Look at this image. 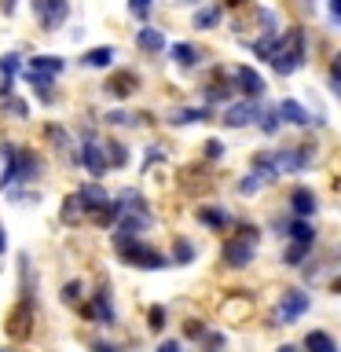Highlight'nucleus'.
Here are the masks:
<instances>
[{
    "label": "nucleus",
    "mask_w": 341,
    "mask_h": 352,
    "mask_svg": "<svg viewBox=\"0 0 341 352\" xmlns=\"http://www.w3.org/2000/svg\"><path fill=\"white\" fill-rule=\"evenodd\" d=\"M92 352H121V349L110 345V341H92Z\"/></svg>",
    "instance_id": "nucleus-45"
},
{
    "label": "nucleus",
    "mask_w": 341,
    "mask_h": 352,
    "mask_svg": "<svg viewBox=\"0 0 341 352\" xmlns=\"http://www.w3.org/2000/svg\"><path fill=\"white\" fill-rule=\"evenodd\" d=\"M0 352H11V349H0Z\"/></svg>",
    "instance_id": "nucleus-52"
},
{
    "label": "nucleus",
    "mask_w": 341,
    "mask_h": 352,
    "mask_svg": "<svg viewBox=\"0 0 341 352\" xmlns=\"http://www.w3.org/2000/svg\"><path fill=\"white\" fill-rule=\"evenodd\" d=\"M279 352H297V349H294V345H283V349H279Z\"/></svg>",
    "instance_id": "nucleus-51"
},
{
    "label": "nucleus",
    "mask_w": 341,
    "mask_h": 352,
    "mask_svg": "<svg viewBox=\"0 0 341 352\" xmlns=\"http://www.w3.org/2000/svg\"><path fill=\"white\" fill-rule=\"evenodd\" d=\"M147 327H151V330H162V327H165V308H162V305H154L151 312H147Z\"/></svg>",
    "instance_id": "nucleus-34"
},
{
    "label": "nucleus",
    "mask_w": 341,
    "mask_h": 352,
    "mask_svg": "<svg viewBox=\"0 0 341 352\" xmlns=\"http://www.w3.org/2000/svg\"><path fill=\"white\" fill-rule=\"evenodd\" d=\"M140 88V77H136V70H118L114 77H107V85H103V92L107 96H114V99H125V96H132Z\"/></svg>",
    "instance_id": "nucleus-9"
},
{
    "label": "nucleus",
    "mask_w": 341,
    "mask_h": 352,
    "mask_svg": "<svg viewBox=\"0 0 341 352\" xmlns=\"http://www.w3.org/2000/svg\"><path fill=\"white\" fill-rule=\"evenodd\" d=\"M308 308H312V297H308L305 290H283V301H279V312H275V323L279 327H290L294 319H301Z\"/></svg>",
    "instance_id": "nucleus-5"
},
{
    "label": "nucleus",
    "mask_w": 341,
    "mask_h": 352,
    "mask_svg": "<svg viewBox=\"0 0 341 352\" xmlns=\"http://www.w3.org/2000/svg\"><path fill=\"white\" fill-rule=\"evenodd\" d=\"M136 44L143 52H162L165 48V33L154 30V26H143V30H136Z\"/></svg>",
    "instance_id": "nucleus-19"
},
{
    "label": "nucleus",
    "mask_w": 341,
    "mask_h": 352,
    "mask_svg": "<svg viewBox=\"0 0 341 352\" xmlns=\"http://www.w3.org/2000/svg\"><path fill=\"white\" fill-rule=\"evenodd\" d=\"M33 11H37V22H41V30H59L66 15H70V4L66 0H33Z\"/></svg>",
    "instance_id": "nucleus-7"
},
{
    "label": "nucleus",
    "mask_w": 341,
    "mask_h": 352,
    "mask_svg": "<svg viewBox=\"0 0 341 352\" xmlns=\"http://www.w3.org/2000/svg\"><path fill=\"white\" fill-rule=\"evenodd\" d=\"M30 330H33V308H30V305H19L15 312H11L8 334H11V338H30Z\"/></svg>",
    "instance_id": "nucleus-16"
},
{
    "label": "nucleus",
    "mask_w": 341,
    "mask_h": 352,
    "mask_svg": "<svg viewBox=\"0 0 341 352\" xmlns=\"http://www.w3.org/2000/svg\"><path fill=\"white\" fill-rule=\"evenodd\" d=\"M228 4H231V8H239V4H246V0H228Z\"/></svg>",
    "instance_id": "nucleus-50"
},
{
    "label": "nucleus",
    "mask_w": 341,
    "mask_h": 352,
    "mask_svg": "<svg viewBox=\"0 0 341 352\" xmlns=\"http://www.w3.org/2000/svg\"><path fill=\"white\" fill-rule=\"evenodd\" d=\"M198 224H206V228H213V231H228L231 228V213L224 206H202L198 209Z\"/></svg>",
    "instance_id": "nucleus-13"
},
{
    "label": "nucleus",
    "mask_w": 341,
    "mask_h": 352,
    "mask_svg": "<svg viewBox=\"0 0 341 352\" xmlns=\"http://www.w3.org/2000/svg\"><path fill=\"white\" fill-rule=\"evenodd\" d=\"M48 136H52L55 143H59V151H66V147H70V136H66V132H63L59 125H52V129H48Z\"/></svg>",
    "instance_id": "nucleus-42"
},
{
    "label": "nucleus",
    "mask_w": 341,
    "mask_h": 352,
    "mask_svg": "<svg viewBox=\"0 0 341 352\" xmlns=\"http://www.w3.org/2000/svg\"><path fill=\"white\" fill-rule=\"evenodd\" d=\"M107 125H132V114H125V110H110Z\"/></svg>",
    "instance_id": "nucleus-41"
},
{
    "label": "nucleus",
    "mask_w": 341,
    "mask_h": 352,
    "mask_svg": "<svg viewBox=\"0 0 341 352\" xmlns=\"http://www.w3.org/2000/svg\"><path fill=\"white\" fill-rule=\"evenodd\" d=\"M341 19V0H330V22Z\"/></svg>",
    "instance_id": "nucleus-47"
},
{
    "label": "nucleus",
    "mask_w": 341,
    "mask_h": 352,
    "mask_svg": "<svg viewBox=\"0 0 341 352\" xmlns=\"http://www.w3.org/2000/svg\"><path fill=\"white\" fill-rule=\"evenodd\" d=\"M191 261H195V246H191L187 239H176V242H173V261H169V264H191Z\"/></svg>",
    "instance_id": "nucleus-27"
},
{
    "label": "nucleus",
    "mask_w": 341,
    "mask_h": 352,
    "mask_svg": "<svg viewBox=\"0 0 341 352\" xmlns=\"http://www.w3.org/2000/svg\"><path fill=\"white\" fill-rule=\"evenodd\" d=\"M272 158H275V169H279V173H301V169H308V165H312V151L301 143V147L275 151Z\"/></svg>",
    "instance_id": "nucleus-8"
},
{
    "label": "nucleus",
    "mask_w": 341,
    "mask_h": 352,
    "mask_svg": "<svg viewBox=\"0 0 341 352\" xmlns=\"http://www.w3.org/2000/svg\"><path fill=\"white\" fill-rule=\"evenodd\" d=\"M19 55H4V59H0V74H4V77H15L19 74Z\"/></svg>",
    "instance_id": "nucleus-36"
},
{
    "label": "nucleus",
    "mask_w": 341,
    "mask_h": 352,
    "mask_svg": "<svg viewBox=\"0 0 341 352\" xmlns=\"http://www.w3.org/2000/svg\"><path fill=\"white\" fill-rule=\"evenodd\" d=\"M151 8H154V0H132V4H129V11H132V15H136L140 22L151 15Z\"/></svg>",
    "instance_id": "nucleus-35"
},
{
    "label": "nucleus",
    "mask_w": 341,
    "mask_h": 352,
    "mask_svg": "<svg viewBox=\"0 0 341 352\" xmlns=\"http://www.w3.org/2000/svg\"><path fill=\"white\" fill-rule=\"evenodd\" d=\"M261 184H264V180H261V173H250L246 180L239 184V191H242V195H257V191H261Z\"/></svg>",
    "instance_id": "nucleus-33"
},
{
    "label": "nucleus",
    "mask_w": 341,
    "mask_h": 352,
    "mask_svg": "<svg viewBox=\"0 0 341 352\" xmlns=\"http://www.w3.org/2000/svg\"><path fill=\"white\" fill-rule=\"evenodd\" d=\"M206 345H202V352H224V345H228V341H224V334H209V330H206Z\"/></svg>",
    "instance_id": "nucleus-32"
},
{
    "label": "nucleus",
    "mask_w": 341,
    "mask_h": 352,
    "mask_svg": "<svg viewBox=\"0 0 341 352\" xmlns=\"http://www.w3.org/2000/svg\"><path fill=\"white\" fill-rule=\"evenodd\" d=\"M308 59V48H305V30L301 26H294V30H286L275 37V48L268 55V63L275 66V74H294V70H301Z\"/></svg>",
    "instance_id": "nucleus-1"
},
{
    "label": "nucleus",
    "mask_w": 341,
    "mask_h": 352,
    "mask_svg": "<svg viewBox=\"0 0 341 352\" xmlns=\"http://www.w3.org/2000/svg\"><path fill=\"white\" fill-rule=\"evenodd\" d=\"M217 19H220V8H206V11H198V15H195V26L209 30V26H217Z\"/></svg>",
    "instance_id": "nucleus-30"
},
{
    "label": "nucleus",
    "mask_w": 341,
    "mask_h": 352,
    "mask_svg": "<svg viewBox=\"0 0 341 352\" xmlns=\"http://www.w3.org/2000/svg\"><path fill=\"white\" fill-rule=\"evenodd\" d=\"M209 103H217V99H228V85H206V92H202Z\"/></svg>",
    "instance_id": "nucleus-37"
},
{
    "label": "nucleus",
    "mask_w": 341,
    "mask_h": 352,
    "mask_svg": "<svg viewBox=\"0 0 341 352\" xmlns=\"http://www.w3.org/2000/svg\"><path fill=\"white\" fill-rule=\"evenodd\" d=\"M206 118H209L206 107H184L173 114V125H191V121H206Z\"/></svg>",
    "instance_id": "nucleus-25"
},
{
    "label": "nucleus",
    "mask_w": 341,
    "mask_h": 352,
    "mask_svg": "<svg viewBox=\"0 0 341 352\" xmlns=\"http://www.w3.org/2000/svg\"><path fill=\"white\" fill-rule=\"evenodd\" d=\"M261 129H264V132H275V129H279V118H275V110H272V114H264Z\"/></svg>",
    "instance_id": "nucleus-44"
},
{
    "label": "nucleus",
    "mask_w": 341,
    "mask_h": 352,
    "mask_svg": "<svg viewBox=\"0 0 341 352\" xmlns=\"http://www.w3.org/2000/svg\"><path fill=\"white\" fill-rule=\"evenodd\" d=\"M290 242L312 246V242H316V231H312V224H308V220H294V224H290Z\"/></svg>",
    "instance_id": "nucleus-24"
},
{
    "label": "nucleus",
    "mask_w": 341,
    "mask_h": 352,
    "mask_svg": "<svg viewBox=\"0 0 341 352\" xmlns=\"http://www.w3.org/2000/svg\"><path fill=\"white\" fill-rule=\"evenodd\" d=\"M77 162H81V165H85V169L92 173V176H103V173H107L103 147H99V143H92V140H88L85 147H81V154H77Z\"/></svg>",
    "instance_id": "nucleus-14"
},
{
    "label": "nucleus",
    "mask_w": 341,
    "mask_h": 352,
    "mask_svg": "<svg viewBox=\"0 0 341 352\" xmlns=\"http://www.w3.org/2000/svg\"><path fill=\"white\" fill-rule=\"evenodd\" d=\"M235 81H239V92L246 96V99H261L264 88H268V85H264V77H261L257 70H250V66H239V70H235Z\"/></svg>",
    "instance_id": "nucleus-11"
},
{
    "label": "nucleus",
    "mask_w": 341,
    "mask_h": 352,
    "mask_svg": "<svg viewBox=\"0 0 341 352\" xmlns=\"http://www.w3.org/2000/svg\"><path fill=\"white\" fill-rule=\"evenodd\" d=\"M305 349L308 352H338V341H334V334H327V330H312V334L305 338Z\"/></svg>",
    "instance_id": "nucleus-20"
},
{
    "label": "nucleus",
    "mask_w": 341,
    "mask_h": 352,
    "mask_svg": "<svg viewBox=\"0 0 341 352\" xmlns=\"http://www.w3.org/2000/svg\"><path fill=\"white\" fill-rule=\"evenodd\" d=\"M114 250H118V257L125 264H132V268L154 272V268H165V264H169V257H162L158 250H151L140 235H118L114 231Z\"/></svg>",
    "instance_id": "nucleus-2"
},
{
    "label": "nucleus",
    "mask_w": 341,
    "mask_h": 352,
    "mask_svg": "<svg viewBox=\"0 0 341 352\" xmlns=\"http://www.w3.org/2000/svg\"><path fill=\"white\" fill-rule=\"evenodd\" d=\"M257 118H261V107L253 103V99H246V103H235V107H228V110H224V118H220V121H224L228 129H242V125H250V121H257Z\"/></svg>",
    "instance_id": "nucleus-10"
},
{
    "label": "nucleus",
    "mask_w": 341,
    "mask_h": 352,
    "mask_svg": "<svg viewBox=\"0 0 341 352\" xmlns=\"http://www.w3.org/2000/svg\"><path fill=\"white\" fill-rule=\"evenodd\" d=\"M206 158H213V162L224 158V143H220V140H209V143H206Z\"/></svg>",
    "instance_id": "nucleus-43"
},
{
    "label": "nucleus",
    "mask_w": 341,
    "mask_h": 352,
    "mask_svg": "<svg viewBox=\"0 0 341 352\" xmlns=\"http://www.w3.org/2000/svg\"><path fill=\"white\" fill-rule=\"evenodd\" d=\"M327 81H330V92H341V63L338 59L330 63V77H327Z\"/></svg>",
    "instance_id": "nucleus-38"
},
{
    "label": "nucleus",
    "mask_w": 341,
    "mask_h": 352,
    "mask_svg": "<svg viewBox=\"0 0 341 352\" xmlns=\"http://www.w3.org/2000/svg\"><path fill=\"white\" fill-rule=\"evenodd\" d=\"M290 209L297 213V220L312 217L316 209H319V198H316L312 187H294V191H290Z\"/></svg>",
    "instance_id": "nucleus-12"
},
{
    "label": "nucleus",
    "mask_w": 341,
    "mask_h": 352,
    "mask_svg": "<svg viewBox=\"0 0 341 352\" xmlns=\"http://www.w3.org/2000/svg\"><path fill=\"white\" fill-rule=\"evenodd\" d=\"M158 352H184V349H180V341H162Z\"/></svg>",
    "instance_id": "nucleus-46"
},
{
    "label": "nucleus",
    "mask_w": 341,
    "mask_h": 352,
    "mask_svg": "<svg viewBox=\"0 0 341 352\" xmlns=\"http://www.w3.org/2000/svg\"><path fill=\"white\" fill-rule=\"evenodd\" d=\"M0 110H4L8 118H15V121L30 118V107L22 103V99H11V96H4V99H0Z\"/></svg>",
    "instance_id": "nucleus-26"
},
{
    "label": "nucleus",
    "mask_w": 341,
    "mask_h": 352,
    "mask_svg": "<svg viewBox=\"0 0 341 352\" xmlns=\"http://www.w3.org/2000/svg\"><path fill=\"white\" fill-rule=\"evenodd\" d=\"M30 70H33V74H48V77H55V74L63 70V59H59V55H33Z\"/></svg>",
    "instance_id": "nucleus-22"
},
{
    "label": "nucleus",
    "mask_w": 341,
    "mask_h": 352,
    "mask_svg": "<svg viewBox=\"0 0 341 352\" xmlns=\"http://www.w3.org/2000/svg\"><path fill=\"white\" fill-rule=\"evenodd\" d=\"M99 147H103V162L107 165H125L129 162V151L121 147L118 140H107V143H99Z\"/></svg>",
    "instance_id": "nucleus-23"
},
{
    "label": "nucleus",
    "mask_w": 341,
    "mask_h": 352,
    "mask_svg": "<svg viewBox=\"0 0 341 352\" xmlns=\"http://www.w3.org/2000/svg\"><path fill=\"white\" fill-rule=\"evenodd\" d=\"M77 217H81V202H77V195H70L63 206V224H74Z\"/></svg>",
    "instance_id": "nucleus-31"
},
{
    "label": "nucleus",
    "mask_w": 341,
    "mask_h": 352,
    "mask_svg": "<svg viewBox=\"0 0 341 352\" xmlns=\"http://www.w3.org/2000/svg\"><path fill=\"white\" fill-rule=\"evenodd\" d=\"M184 334H187V338H202V334H206V323H202V319H187Z\"/></svg>",
    "instance_id": "nucleus-40"
},
{
    "label": "nucleus",
    "mask_w": 341,
    "mask_h": 352,
    "mask_svg": "<svg viewBox=\"0 0 341 352\" xmlns=\"http://www.w3.org/2000/svg\"><path fill=\"white\" fill-rule=\"evenodd\" d=\"M8 250V239H4V228H0V253Z\"/></svg>",
    "instance_id": "nucleus-49"
},
{
    "label": "nucleus",
    "mask_w": 341,
    "mask_h": 352,
    "mask_svg": "<svg viewBox=\"0 0 341 352\" xmlns=\"http://www.w3.org/2000/svg\"><path fill=\"white\" fill-rule=\"evenodd\" d=\"M15 4L19 0H0V11H4V15H15Z\"/></svg>",
    "instance_id": "nucleus-48"
},
{
    "label": "nucleus",
    "mask_w": 341,
    "mask_h": 352,
    "mask_svg": "<svg viewBox=\"0 0 341 352\" xmlns=\"http://www.w3.org/2000/svg\"><path fill=\"white\" fill-rule=\"evenodd\" d=\"M169 55H173V63H176V66H187V70L202 63V52H198L195 44H173Z\"/></svg>",
    "instance_id": "nucleus-18"
},
{
    "label": "nucleus",
    "mask_w": 341,
    "mask_h": 352,
    "mask_svg": "<svg viewBox=\"0 0 341 352\" xmlns=\"http://www.w3.org/2000/svg\"><path fill=\"white\" fill-rule=\"evenodd\" d=\"M257 228H242L239 235H231L224 246H220V261H224V268H246L253 264L257 257Z\"/></svg>",
    "instance_id": "nucleus-4"
},
{
    "label": "nucleus",
    "mask_w": 341,
    "mask_h": 352,
    "mask_svg": "<svg viewBox=\"0 0 341 352\" xmlns=\"http://www.w3.org/2000/svg\"><path fill=\"white\" fill-rule=\"evenodd\" d=\"M85 316L99 327H114L118 316H114V305H110V286L99 283V290L92 294V305H85Z\"/></svg>",
    "instance_id": "nucleus-6"
},
{
    "label": "nucleus",
    "mask_w": 341,
    "mask_h": 352,
    "mask_svg": "<svg viewBox=\"0 0 341 352\" xmlns=\"http://www.w3.org/2000/svg\"><path fill=\"white\" fill-rule=\"evenodd\" d=\"M308 253H312V246H301V242H290V250L283 253V264L286 268H297V264H301Z\"/></svg>",
    "instance_id": "nucleus-28"
},
{
    "label": "nucleus",
    "mask_w": 341,
    "mask_h": 352,
    "mask_svg": "<svg viewBox=\"0 0 341 352\" xmlns=\"http://www.w3.org/2000/svg\"><path fill=\"white\" fill-rule=\"evenodd\" d=\"M77 202H81V213H96L107 202V191L96 184H85V187H77Z\"/></svg>",
    "instance_id": "nucleus-17"
},
{
    "label": "nucleus",
    "mask_w": 341,
    "mask_h": 352,
    "mask_svg": "<svg viewBox=\"0 0 341 352\" xmlns=\"http://www.w3.org/2000/svg\"><path fill=\"white\" fill-rule=\"evenodd\" d=\"M4 158H8V169H4V176H0V187L4 191H11L15 184H26V180H37L41 176V158L33 151H15L11 143H4Z\"/></svg>",
    "instance_id": "nucleus-3"
},
{
    "label": "nucleus",
    "mask_w": 341,
    "mask_h": 352,
    "mask_svg": "<svg viewBox=\"0 0 341 352\" xmlns=\"http://www.w3.org/2000/svg\"><path fill=\"white\" fill-rule=\"evenodd\" d=\"M224 312H228V316H235V319H242V316H246V297H242V301H239V297H235V301H228V305H224Z\"/></svg>",
    "instance_id": "nucleus-39"
},
{
    "label": "nucleus",
    "mask_w": 341,
    "mask_h": 352,
    "mask_svg": "<svg viewBox=\"0 0 341 352\" xmlns=\"http://www.w3.org/2000/svg\"><path fill=\"white\" fill-rule=\"evenodd\" d=\"M81 294H85V283L77 279V283H66L63 286V305H77L81 301Z\"/></svg>",
    "instance_id": "nucleus-29"
},
{
    "label": "nucleus",
    "mask_w": 341,
    "mask_h": 352,
    "mask_svg": "<svg viewBox=\"0 0 341 352\" xmlns=\"http://www.w3.org/2000/svg\"><path fill=\"white\" fill-rule=\"evenodd\" d=\"M275 118H283L286 125H308V121H312V114H308L297 99H283V103L275 107Z\"/></svg>",
    "instance_id": "nucleus-15"
},
{
    "label": "nucleus",
    "mask_w": 341,
    "mask_h": 352,
    "mask_svg": "<svg viewBox=\"0 0 341 352\" xmlns=\"http://www.w3.org/2000/svg\"><path fill=\"white\" fill-rule=\"evenodd\" d=\"M81 63H85V66H92V70H103V66L114 63V48H110V44H107V48H92V52H85V55H81Z\"/></svg>",
    "instance_id": "nucleus-21"
}]
</instances>
